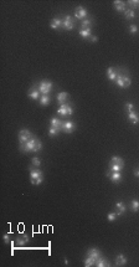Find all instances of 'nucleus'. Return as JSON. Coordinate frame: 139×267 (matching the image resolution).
Returning <instances> with one entry per match:
<instances>
[{"label": "nucleus", "mask_w": 139, "mask_h": 267, "mask_svg": "<svg viewBox=\"0 0 139 267\" xmlns=\"http://www.w3.org/2000/svg\"><path fill=\"white\" fill-rule=\"evenodd\" d=\"M50 101H51V98H50L49 94H41V97H40V104L41 106H47L50 103Z\"/></svg>", "instance_id": "5701e85b"}, {"label": "nucleus", "mask_w": 139, "mask_h": 267, "mask_svg": "<svg viewBox=\"0 0 139 267\" xmlns=\"http://www.w3.org/2000/svg\"><path fill=\"white\" fill-rule=\"evenodd\" d=\"M60 130H61V128H58V127H50L49 135L50 137H55V135H57L60 133Z\"/></svg>", "instance_id": "bb28decb"}, {"label": "nucleus", "mask_w": 139, "mask_h": 267, "mask_svg": "<svg viewBox=\"0 0 139 267\" xmlns=\"http://www.w3.org/2000/svg\"><path fill=\"white\" fill-rule=\"evenodd\" d=\"M109 167L112 171H122L123 169V167H120V165H109Z\"/></svg>", "instance_id": "473e14b6"}, {"label": "nucleus", "mask_w": 139, "mask_h": 267, "mask_svg": "<svg viewBox=\"0 0 139 267\" xmlns=\"http://www.w3.org/2000/svg\"><path fill=\"white\" fill-rule=\"evenodd\" d=\"M87 256H89V257H92L96 262H97V260L102 256L101 255V251L98 250V248H96V247H92V248H89V250L87 251Z\"/></svg>", "instance_id": "9d476101"}, {"label": "nucleus", "mask_w": 139, "mask_h": 267, "mask_svg": "<svg viewBox=\"0 0 139 267\" xmlns=\"http://www.w3.org/2000/svg\"><path fill=\"white\" fill-rule=\"evenodd\" d=\"M127 263V257L123 253H119L116 257V266H124Z\"/></svg>", "instance_id": "6ab92c4d"}, {"label": "nucleus", "mask_w": 139, "mask_h": 267, "mask_svg": "<svg viewBox=\"0 0 139 267\" xmlns=\"http://www.w3.org/2000/svg\"><path fill=\"white\" fill-rule=\"evenodd\" d=\"M107 219H108V221H114L117 219V212H109L107 215Z\"/></svg>", "instance_id": "7c9ffc66"}, {"label": "nucleus", "mask_w": 139, "mask_h": 267, "mask_svg": "<svg viewBox=\"0 0 139 267\" xmlns=\"http://www.w3.org/2000/svg\"><path fill=\"white\" fill-rule=\"evenodd\" d=\"M50 26H51V29H55V30L62 27V19H60V17H53L50 22Z\"/></svg>", "instance_id": "4468645a"}, {"label": "nucleus", "mask_w": 139, "mask_h": 267, "mask_svg": "<svg viewBox=\"0 0 139 267\" xmlns=\"http://www.w3.org/2000/svg\"><path fill=\"white\" fill-rule=\"evenodd\" d=\"M134 16H135V14H134V10H132V9H130V10H127V11H125V19H128V20H129V19H133Z\"/></svg>", "instance_id": "c756f323"}, {"label": "nucleus", "mask_w": 139, "mask_h": 267, "mask_svg": "<svg viewBox=\"0 0 139 267\" xmlns=\"http://www.w3.org/2000/svg\"><path fill=\"white\" fill-rule=\"evenodd\" d=\"M117 76H118V71H117V68H114V67H108V68H107V78H108V80L113 81V80L117 78Z\"/></svg>", "instance_id": "f8f14e48"}, {"label": "nucleus", "mask_w": 139, "mask_h": 267, "mask_svg": "<svg viewBox=\"0 0 139 267\" xmlns=\"http://www.w3.org/2000/svg\"><path fill=\"white\" fill-rule=\"evenodd\" d=\"M30 181L32 185H40L44 181V173L37 168H30Z\"/></svg>", "instance_id": "f03ea898"}, {"label": "nucleus", "mask_w": 139, "mask_h": 267, "mask_svg": "<svg viewBox=\"0 0 139 267\" xmlns=\"http://www.w3.org/2000/svg\"><path fill=\"white\" fill-rule=\"evenodd\" d=\"M40 91H39V87L37 86H32L31 87V90L29 91V93H27V96H29V98H31V99H40Z\"/></svg>", "instance_id": "9b49d317"}, {"label": "nucleus", "mask_w": 139, "mask_h": 267, "mask_svg": "<svg viewBox=\"0 0 139 267\" xmlns=\"http://www.w3.org/2000/svg\"><path fill=\"white\" fill-rule=\"evenodd\" d=\"M116 82H117V86L120 87V88H128L132 85V80L129 78V77L124 76V75H120V73H118Z\"/></svg>", "instance_id": "7ed1b4c3"}, {"label": "nucleus", "mask_w": 139, "mask_h": 267, "mask_svg": "<svg viewBox=\"0 0 139 267\" xmlns=\"http://www.w3.org/2000/svg\"><path fill=\"white\" fill-rule=\"evenodd\" d=\"M134 175H135L137 178H139V169H135V170H134Z\"/></svg>", "instance_id": "58836bf2"}, {"label": "nucleus", "mask_w": 139, "mask_h": 267, "mask_svg": "<svg viewBox=\"0 0 139 267\" xmlns=\"http://www.w3.org/2000/svg\"><path fill=\"white\" fill-rule=\"evenodd\" d=\"M41 149H42V143H41V140H39V138H36L35 135H32V137L30 138V139L26 142V143L20 144V150L25 152V153H30V152L36 153V152L41 150Z\"/></svg>", "instance_id": "f257e3e1"}, {"label": "nucleus", "mask_w": 139, "mask_h": 267, "mask_svg": "<svg viewBox=\"0 0 139 267\" xmlns=\"http://www.w3.org/2000/svg\"><path fill=\"white\" fill-rule=\"evenodd\" d=\"M130 207H132V211L133 212H137L139 210V200L137 199H133L130 201Z\"/></svg>", "instance_id": "a878e982"}, {"label": "nucleus", "mask_w": 139, "mask_h": 267, "mask_svg": "<svg viewBox=\"0 0 139 267\" xmlns=\"http://www.w3.org/2000/svg\"><path fill=\"white\" fill-rule=\"evenodd\" d=\"M91 25H92V20H91V19H84V20H82V22H81L82 29H89Z\"/></svg>", "instance_id": "cd10ccee"}, {"label": "nucleus", "mask_w": 139, "mask_h": 267, "mask_svg": "<svg viewBox=\"0 0 139 267\" xmlns=\"http://www.w3.org/2000/svg\"><path fill=\"white\" fill-rule=\"evenodd\" d=\"M39 91L40 93L42 94H49L52 90V82L51 81H47V80H42L40 83H39Z\"/></svg>", "instance_id": "20e7f679"}, {"label": "nucleus", "mask_w": 139, "mask_h": 267, "mask_svg": "<svg viewBox=\"0 0 139 267\" xmlns=\"http://www.w3.org/2000/svg\"><path fill=\"white\" fill-rule=\"evenodd\" d=\"M108 176H109V179L116 184L122 180V174H120V171H112L111 174L108 173Z\"/></svg>", "instance_id": "ddd939ff"}, {"label": "nucleus", "mask_w": 139, "mask_h": 267, "mask_svg": "<svg viewBox=\"0 0 139 267\" xmlns=\"http://www.w3.org/2000/svg\"><path fill=\"white\" fill-rule=\"evenodd\" d=\"M57 113L61 114V116H71L72 113H73V108H72L71 106L65 103V104L60 106V108L57 109Z\"/></svg>", "instance_id": "6e6552de"}, {"label": "nucleus", "mask_w": 139, "mask_h": 267, "mask_svg": "<svg viewBox=\"0 0 139 267\" xmlns=\"http://www.w3.org/2000/svg\"><path fill=\"white\" fill-rule=\"evenodd\" d=\"M62 27L65 30H72L75 27V17L70 15H65L62 19Z\"/></svg>", "instance_id": "39448f33"}, {"label": "nucleus", "mask_w": 139, "mask_h": 267, "mask_svg": "<svg viewBox=\"0 0 139 267\" xmlns=\"http://www.w3.org/2000/svg\"><path fill=\"white\" fill-rule=\"evenodd\" d=\"M129 5H130L132 8H137L138 5H139V1H138V0H130V1H129Z\"/></svg>", "instance_id": "c9c22d12"}, {"label": "nucleus", "mask_w": 139, "mask_h": 267, "mask_svg": "<svg viewBox=\"0 0 139 267\" xmlns=\"http://www.w3.org/2000/svg\"><path fill=\"white\" fill-rule=\"evenodd\" d=\"M125 210H127V207H125V205L122 203V201H117V203H116V212H117V215H123V214L125 212Z\"/></svg>", "instance_id": "dca6fc26"}, {"label": "nucleus", "mask_w": 139, "mask_h": 267, "mask_svg": "<svg viewBox=\"0 0 139 267\" xmlns=\"http://www.w3.org/2000/svg\"><path fill=\"white\" fill-rule=\"evenodd\" d=\"M16 242H17L19 245H25V244H27V242H29V236L24 234V235H21V236L17 237V239H16Z\"/></svg>", "instance_id": "b1692460"}, {"label": "nucleus", "mask_w": 139, "mask_h": 267, "mask_svg": "<svg viewBox=\"0 0 139 267\" xmlns=\"http://www.w3.org/2000/svg\"><path fill=\"white\" fill-rule=\"evenodd\" d=\"M109 165H120V167H124V160L120 157H113L109 162Z\"/></svg>", "instance_id": "a211bd4d"}, {"label": "nucleus", "mask_w": 139, "mask_h": 267, "mask_svg": "<svg viewBox=\"0 0 139 267\" xmlns=\"http://www.w3.org/2000/svg\"><path fill=\"white\" fill-rule=\"evenodd\" d=\"M32 137V134H31V132H30L29 129H26V128H24V129H21L20 132H19V143L20 144H24V143H26V142Z\"/></svg>", "instance_id": "423d86ee"}, {"label": "nucleus", "mask_w": 139, "mask_h": 267, "mask_svg": "<svg viewBox=\"0 0 139 267\" xmlns=\"http://www.w3.org/2000/svg\"><path fill=\"white\" fill-rule=\"evenodd\" d=\"M67 97H68V93H67V92H60V93L57 94V101H58V103H60V104H65V103H66V99H67Z\"/></svg>", "instance_id": "aec40b11"}, {"label": "nucleus", "mask_w": 139, "mask_h": 267, "mask_svg": "<svg viewBox=\"0 0 139 267\" xmlns=\"http://www.w3.org/2000/svg\"><path fill=\"white\" fill-rule=\"evenodd\" d=\"M97 40H98V39L96 37V36H92V37H91V41H92V42H97Z\"/></svg>", "instance_id": "4c0bfd02"}, {"label": "nucleus", "mask_w": 139, "mask_h": 267, "mask_svg": "<svg viewBox=\"0 0 139 267\" xmlns=\"http://www.w3.org/2000/svg\"><path fill=\"white\" fill-rule=\"evenodd\" d=\"M4 241H5V244H10V236H9V234H4Z\"/></svg>", "instance_id": "e433bc0d"}, {"label": "nucleus", "mask_w": 139, "mask_h": 267, "mask_svg": "<svg viewBox=\"0 0 139 267\" xmlns=\"http://www.w3.org/2000/svg\"><path fill=\"white\" fill-rule=\"evenodd\" d=\"M50 124H51V127H58V128H61L62 122H61V119H58L57 117H53V118H51V119H50Z\"/></svg>", "instance_id": "393cba45"}, {"label": "nucleus", "mask_w": 139, "mask_h": 267, "mask_svg": "<svg viewBox=\"0 0 139 267\" xmlns=\"http://www.w3.org/2000/svg\"><path fill=\"white\" fill-rule=\"evenodd\" d=\"M133 108H134V104H133V103H130V102H127L125 103V109L128 111V112L133 111Z\"/></svg>", "instance_id": "f704fd0d"}, {"label": "nucleus", "mask_w": 139, "mask_h": 267, "mask_svg": "<svg viewBox=\"0 0 139 267\" xmlns=\"http://www.w3.org/2000/svg\"><path fill=\"white\" fill-rule=\"evenodd\" d=\"M31 162H32V164L35 165L36 168L40 167V164H41V160H40V158H37V157H34V158L31 159Z\"/></svg>", "instance_id": "2f4dec72"}, {"label": "nucleus", "mask_w": 139, "mask_h": 267, "mask_svg": "<svg viewBox=\"0 0 139 267\" xmlns=\"http://www.w3.org/2000/svg\"><path fill=\"white\" fill-rule=\"evenodd\" d=\"M86 267H89V266H93V265H96V261L92 258V257H89V256H87V258L84 260V263H83Z\"/></svg>", "instance_id": "c85d7f7f"}, {"label": "nucleus", "mask_w": 139, "mask_h": 267, "mask_svg": "<svg viewBox=\"0 0 139 267\" xmlns=\"http://www.w3.org/2000/svg\"><path fill=\"white\" fill-rule=\"evenodd\" d=\"M129 32L130 34H137L138 32V26L137 25H130L129 26Z\"/></svg>", "instance_id": "72a5a7b5"}, {"label": "nucleus", "mask_w": 139, "mask_h": 267, "mask_svg": "<svg viewBox=\"0 0 139 267\" xmlns=\"http://www.w3.org/2000/svg\"><path fill=\"white\" fill-rule=\"evenodd\" d=\"M75 129H76V124H75L73 122H71V121L62 122V124H61V130H62L63 133L70 134V133L73 132Z\"/></svg>", "instance_id": "0eeeda50"}, {"label": "nucleus", "mask_w": 139, "mask_h": 267, "mask_svg": "<svg viewBox=\"0 0 139 267\" xmlns=\"http://www.w3.org/2000/svg\"><path fill=\"white\" fill-rule=\"evenodd\" d=\"M96 266H97V267H108V266H109V262H108V261L104 257L101 256L97 260V262H96Z\"/></svg>", "instance_id": "412c9836"}, {"label": "nucleus", "mask_w": 139, "mask_h": 267, "mask_svg": "<svg viewBox=\"0 0 139 267\" xmlns=\"http://www.w3.org/2000/svg\"><path fill=\"white\" fill-rule=\"evenodd\" d=\"M128 119L133 124H138L139 123V114L135 111H130V112H128Z\"/></svg>", "instance_id": "2eb2a0df"}, {"label": "nucleus", "mask_w": 139, "mask_h": 267, "mask_svg": "<svg viewBox=\"0 0 139 267\" xmlns=\"http://www.w3.org/2000/svg\"><path fill=\"white\" fill-rule=\"evenodd\" d=\"M80 35L83 39H91L92 37V29H81L80 30Z\"/></svg>", "instance_id": "f3484780"}, {"label": "nucleus", "mask_w": 139, "mask_h": 267, "mask_svg": "<svg viewBox=\"0 0 139 267\" xmlns=\"http://www.w3.org/2000/svg\"><path fill=\"white\" fill-rule=\"evenodd\" d=\"M87 15H88L87 10L84 9L83 6H77V8L75 9V17H76V19H82V20H84V19L87 17Z\"/></svg>", "instance_id": "1a4fd4ad"}, {"label": "nucleus", "mask_w": 139, "mask_h": 267, "mask_svg": "<svg viewBox=\"0 0 139 267\" xmlns=\"http://www.w3.org/2000/svg\"><path fill=\"white\" fill-rule=\"evenodd\" d=\"M114 4V9H116L117 11H123L125 9V3L124 1H118V0H116V1H113Z\"/></svg>", "instance_id": "4be33fe9"}]
</instances>
